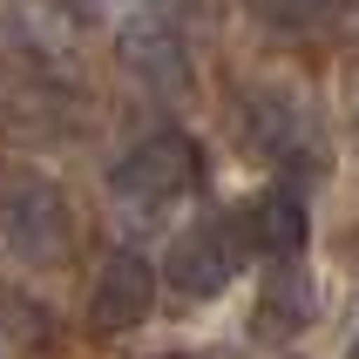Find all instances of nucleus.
Instances as JSON below:
<instances>
[{
    "mask_svg": "<svg viewBox=\"0 0 359 359\" xmlns=\"http://www.w3.org/2000/svg\"><path fill=\"white\" fill-rule=\"evenodd\" d=\"M197 183H203L197 136H183V129H149L142 142H129V149L116 156V170H109V197H116L122 217L156 224L163 210H177Z\"/></svg>",
    "mask_w": 359,
    "mask_h": 359,
    "instance_id": "nucleus-1",
    "label": "nucleus"
},
{
    "mask_svg": "<svg viewBox=\"0 0 359 359\" xmlns=\"http://www.w3.org/2000/svg\"><path fill=\"white\" fill-rule=\"evenodd\" d=\"M0 244H7V258L34 264V271H48L75 251V210L48 170H7L0 177Z\"/></svg>",
    "mask_w": 359,
    "mask_h": 359,
    "instance_id": "nucleus-2",
    "label": "nucleus"
},
{
    "mask_svg": "<svg viewBox=\"0 0 359 359\" xmlns=\"http://www.w3.org/2000/svg\"><path fill=\"white\" fill-rule=\"evenodd\" d=\"M238 136L258 163H278V170H305L319 163V116L312 102L292 88V81H251L238 95Z\"/></svg>",
    "mask_w": 359,
    "mask_h": 359,
    "instance_id": "nucleus-3",
    "label": "nucleus"
},
{
    "mask_svg": "<svg viewBox=\"0 0 359 359\" xmlns=\"http://www.w3.org/2000/svg\"><path fill=\"white\" fill-rule=\"evenodd\" d=\"M116 55H122V68H129L142 88L183 95V88H190V20H183L170 0H142L136 14L122 20Z\"/></svg>",
    "mask_w": 359,
    "mask_h": 359,
    "instance_id": "nucleus-4",
    "label": "nucleus"
},
{
    "mask_svg": "<svg viewBox=\"0 0 359 359\" xmlns=\"http://www.w3.org/2000/svg\"><path fill=\"white\" fill-rule=\"evenodd\" d=\"M244 264V238H238V217H190L170 238V251H163V285L177 292V299H217V292H231V278H238Z\"/></svg>",
    "mask_w": 359,
    "mask_h": 359,
    "instance_id": "nucleus-5",
    "label": "nucleus"
},
{
    "mask_svg": "<svg viewBox=\"0 0 359 359\" xmlns=\"http://www.w3.org/2000/svg\"><path fill=\"white\" fill-rule=\"evenodd\" d=\"M149 305H156V264L142 251H109L88 285V332H102V339L136 332L149 319Z\"/></svg>",
    "mask_w": 359,
    "mask_h": 359,
    "instance_id": "nucleus-6",
    "label": "nucleus"
},
{
    "mask_svg": "<svg viewBox=\"0 0 359 359\" xmlns=\"http://www.w3.org/2000/svg\"><path fill=\"white\" fill-rule=\"evenodd\" d=\"M238 238H244V251H251V258H264V264L305 258V238H312L305 197H299V190H285V183L258 190V197L238 210Z\"/></svg>",
    "mask_w": 359,
    "mask_h": 359,
    "instance_id": "nucleus-7",
    "label": "nucleus"
},
{
    "mask_svg": "<svg viewBox=\"0 0 359 359\" xmlns=\"http://www.w3.org/2000/svg\"><path fill=\"white\" fill-rule=\"evenodd\" d=\"M312 312H319V285H312V271H305V258H278L271 271H264L258 285V305H251V332L258 339H299L305 325H312Z\"/></svg>",
    "mask_w": 359,
    "mask_h": 359,
    "instance_id": "nucleus-8",
    "label": "nucleus"
},
{
    "mask_svg": "<svg viewBox=\"0 0 359 359\" xmlns=\"http://www.w3.org/2000/svg\"><path fill=\"white\" fill-rule=\"evenodd\" d=\"M346 7H353V0H258L264 27H271V34H292V41L339 27V20H346Z\"/></svg>",
    "mask_w": 359,
    "mask_h": 359,
    "instance_id": "nucleus-9",
    "label": "nucleus"
},
{
    "mask_svg": "<svg viewBox=\"0 0 359 359\" xmlns=\"http://www.w3.org/2000/svg\"><path fill=\"white\" fill-rule=\"evenodd\" d=\"M0 325H7V339L27 346V353H48V346H55V319H48V305L20 299V292H0Z\"/></svg>",
    "mask_w": 359,
    "mask_h": 359,
    "instance_id": "nucleus-10",
    "label": "nucleus"
},
{
    "mask_svg": "<svg viewBox=\"0 0 359 359\" xmlns=\"http://www.w3.org/2000/svg\"><path fill=\"white\" fill-rule=\"evenodd\" d=\"M339 95H346V129H353V142H359V61H346Z\"/></svg>",
    "mask_w": 359,
    "mask_h": 359,
    "instance_id": "nucleus-11",
    "label": "nucleus"
},
{
    "mask_svg": "<svg viewBox=\"0 0 359 359\" xmlns=\"http://www.w3.org/2000/svg\"><path fill=\"white\" fill-rule=\"evenodd\" d=\"M346 359H359V325H353V339H346Z\"/></svg>",
    "mask_w": 359,
    "mask_h": 359,
    "instance_id": "nucleus-12",
    "label": "nucleus"
},
{
    "mask_svg": "<svg viewBox=\"0 0 359 359\" xmlns=\"http://www.w3.org/2000/svg\"><path fill=\"white\" fill-rule=\"evenodd\" d=\"M156 359H183V353H156Z\"/></svg>",
    "mask_w": 359,
    "mask_h": 359,
    "instance_id": "nucleus-13",
    "label": "nucleus"
}]
</instances>
